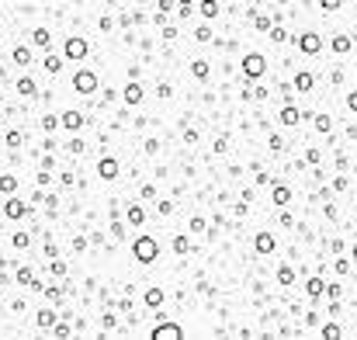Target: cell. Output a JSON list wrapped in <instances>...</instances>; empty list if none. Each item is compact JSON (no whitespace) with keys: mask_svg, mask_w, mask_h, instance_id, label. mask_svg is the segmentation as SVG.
Masks as SVG:
<instances>
[{"mask_svg":"<svg viewBox=\"0 0 357 340\" xmlns=\"http://www.w3.org/2000/svg\"><path fill=\"white\" fill-rule=\"evenodd\" d=\"M312 83H316V76H312V73H295V90H302V94H305V90H312Z\"/></svg>","mask_w":357,"mask_h":340,"instance_id":"obj_12","label":"cell"},{"mask_svg":"<svg viewBox=\"0 0 357 340\" xmlns=\"http://www.w3.org/2000/svg\"><path fill=\"white\" fill-rule=\"evenodd\" d=\"M198 10H201L205 17H215V14H218V3H215V0H201V7H198Z\"/></svg>","mask_w":357,"mask_h":340,"instance_id":"obj_23","label":"cell"},{"mask_svg":"<svg viewBox=\"0 0 357 340\" xmlns=\"http://www.w3.org/2000/svg\"><path fill=\"white\" fill-rule=\"evenodd\" d=\"M52 274H56V278H66V264H63V261H52Z\"/></svg>","mask_w":357,"mask_h":340,"instance_id":"obj_38","label":"cell"},{"mask_svg":"<svg viewBox=\"0 0 357 340\" xmlns=\"http://www.w3.org/2000/svg\"><path fill=\"white\" fill-rule=\"evenodd\" d=\"M59 125H63V129H70V132H76V129L83 125V115H80V111H66V115L59 118Z\"/></svg>","mask_w":357,"mask_h":340,"instance_id":"obj_10","label":"cell"},{"mask_svg":"<svg viewBox=\"0 0 357 340\" xmlns=\"http://www.w3.org/2000/svg\"><path fill=\"white\" fill-rule=\"evenodd\" d=\"M14 63H17V66H28V63H31V52H28V49H14Z\"/></svg>","mask_w":357,"mask_h":340,"instance_id":"obj_25","label":"cell"},{"mask_svg":"<svg viewBox=\"0 0 357 340\" xmlns=\"http://www.w3.org/2000/svg\"><path fill=\"white\" fill-rule=\"evenodd\" d=\"M253 247H257V254H271L274 250V236L271 233H257L253 236Z\"/></svg>","mask_w":357,"mask_h":340,"instance_id":"obj_9","label":"cell"},{"mask_svg":"<svg viewBox=\"0 0 357 340\" xmlns=\"http://www.w3.org/2000/svg\"><path fill=\"white\" fill-rule=\"evenodd\" d=\"M347 108H351V111H357V90H351V94H347Z\"/></svg>","mask_w":357,"mask_h":340,"instance_id":"obj_40","label":"cell"},{"mask_svg":"<svg viewBox=\"0 0 357 340\" xmlns=\"http://www.w3.org/2000/svg\"><path fill=\"white\" fill-rule=\"evenodd\" d=\"M66 56L70 59H83L87 56V42L83 38H66Z\"/></svg>","mask_w":357,"mask_h":340,"instance_id":"obj_7","label":"cell"},{"mask_svg":"<svg viewBox=\"0 0 357 340\" xmlns=\"http://www.w3.org/2000/svg\"><path fill=\"white\" fill-rule=\"evenodd\" d=\"M14 188H17V181H14L10 174H3V177H0V191H7V195H10Z\"/></svg>","mask_w":357,"mask_h":340,"instance_id":"obj_29","label":"cell"},{"mask_svg":"<svg viewBox=\"0 0 357 340\" xmlns=\"http://www.w3.org/2000/svg\"><path fill=\"white\" fill-rule=\"evenodd\" d=\"M330 129H333V118H330V115H316V132H323V136H326Z\"/></svg>","mask_w":357,"mask_h":340,"instance_id":"obj_21","label":"cell"},{"mask_svg":"<svg viewBox=\"0 0 357 340\" xmlns=\"http://www.w3.org/2000/svg\"><path fill=\"white\" fill-rule=\"evenodd\" d=\"M194 38H198V42H208V38H212V31H208V24H205V28H198V31H194Z\"/></svg>","mask_w":357,"mask_h":340,"instance_id":"obj_39","label":"cell"},{"mask_svg":"<svg viewBox=\"0 0 357 340\" xmlns=\"http://www.w3.org/2000/svg\"><path fill=\"white\" fill-rule=\"evenodd\" d=\"M319 160H323V156H319V149H316V146H312V149H309V153H305V163H312V167H319Z\"/></svg>","mask_w":357,"mask_h":340,"instance_id":"obj_32","label":"cell"},{"mask_svg":"<svg viewBox=\"0 0 357 340\" xmlns=\"http://www.w3.org/2000/svg\"><path fill=\"white\" fill-rule=\"evenodd\" d=\"M298 49H302L305 56H316V52L323 49V38H319V31H302V35H298Z\"/></svg>","mask_w":357,"mask_h":340,"instance_id":"obj_2","label":"cell"},{"mask_svg":"<svg viewBox=\"0 0 357 340\" xmlns=\"http://www.w3.org/2000/svg\"><path fill=\"white\" fill-rule=\"evenodd\" d=\"M21 132H17V129H14V132H7V146H10V149H14V146H21Z\"/></svg>","mask_w":357,"mask_h":340,"instance_id":"obj_35","label":"cell"},{"mask_svg":"<svg viewBox=\"0 0 357 340\" xmlns=\"http://www.w3.org/2000/svg\"><path fill=\"white\" fill-rule=\"evenodd\" d=\"M132 254H136V261H139V264H153V261L160 257V243H156V240H149V236H139V240L132 243Z\"/></svg>","mask_w":357,"mask_h":340,"instance_id":"obj_1","label":"cell"},{"mask_svg":"<svg viewBox=\"0 0 357 340\" xmlns=\"http://www.w3.org/2000/svg\"><path fill=\"white\" fill-rule=\"evenodd\" d=\"M35 323L45 330V327H56V313L52 309H38V316H35Z\"/></svg>","mask_w":357,"mask_h":340,"instance_id":"obj_16","label":"cell"},{"mask_svg":"<svg viewBox=\"0 0 357 340\" xmlns=\"http://www.w3.org/2000/svg\"><path fill=\"white\" fill-rule=\"evenodd\" d=\"M267 142H271V149H274V153H281V149H285V139H281V136H271Z\"/></svg>","mask_w":357,"mask_h":340,"instance_id":"obj_37","label":"cell"},{"mask_svg":"<svg viewBox=\"0 0 357 340\" xmlns=\"http://www.w3.org/2000/svg\"><path fill=\"white\" fill-rule=\"evenodd\" d=\"M298 118H302V111H298L295 104H285V108H281V115H278V122H281V125H298Z\"/></svg>","mask_w":357,"mask_h":340,"instance_id":"obj_8","label":"cell"},{"mask_svg":"<svg viewBox=\"0 0 357 340\" xmlns=\"http://www.w3.org/2000/svg\"><path fill=\"white\" fill-rule=\"evenodd\" d=\"M191 73L205 80V76H208V63H205V59H194V63H191Z\"/></svg>","mask_w":357,"mask_h":340,"instance_id":"obj_24","label":"cell"},{"mask_svg":"<svg viewBox=\"0 0 357 340\" xmlns=\"http://www.w3.org/2000/svg\"><path fill=\"white\" fill-rule=\"evenodd\" d=\"M139 101H143V87L132 80V83L125 87V104H139Z\"/></svg>","mask_w":357,"mask_h":340,"instance_id":"obj_13","label":"cell"},{"mask_svg":"<svg viewBox=\"0 0 357 340\" xmlns=\"http://www.w3.org/2000/svg\"><path fill=\"white\" fill-rule=\"evenodd\" d=\"M3 212H7V219H21V215H24V202H17V198H10V202L3 205Z\"/></svg>","mask_w":357,"mask_h":340,"instance_id":"obj_14","label":"cell"},{"mask_svg":"<svg viewBox=\"0 0 357 340\" xmlns=\"http://www.w3.org/2000/svg\"><path fill=\"white\" fill-rule=\"evenodd\" d=\"M305 292H309V295H312V299H319V295H323V292H326V281H323V278H319V274H316V278H312V281H309V285H305Z\"/></svg>","mask_w":357,"mask_h":340,"instance_id":"obj_15","label":"cell"},{"mask_svg":"<svg viewBox=\"0 0 357 340\" xmlns=\"http://www.w3.org/2000/svg\"><path fill=\"white\" fill-rule=\"evenodd\" d=\"M73 87H76L80 94H94V87H97V73H90V69H80V73L73 76Z\"/></svg>","mask_w":357,"mask_h":340,"instance_id":"obj_3","label":"cell"},{"mask_svg":"<svg viewBox=\"0 0 357 340\" xmlns=\"http://www.w3.org/2000/svg\"><path fill=\"white\" fill-rule=\"evenodd\" d=\"M351 49H354V38L340 31V35L333 38V52H337V56H344V52H351Z\"/></svg>","mask_w":357,"mask_h":340,"instance_id":"obj_11","label":"cell"},{"mask_svg":"<svg viewBox=\"0 0 357 340\" xmlns=\"http://www.w3.org/2000/svg\"><path fill=\"white\" fill-rule=\"evenodd\" d=\"M295 278H298V274H295V268H278V281H281V285H291V281H295Z\"/></svg>","mask_w":357,"mask_h":340,"instance_id":"obj_22","label":"cell"},{"mask_svg":"<svg viewBox=\"0 0 357 340\" xmlns=\"http://www.w3.org/2000/svg\"><path fill=\"white\" fill-rule=\"evenodd\" d=\"M271 38H274V42H285V38H288V31H285V28H278V24H274V28H271Z\"/></svg>","mask_w":357,"mask_h":340,"instance_id":"obj_36","label":"cell"},{"mask_svg":"<svg viewBox=\"0 0 357 340\" xmlns=\"http://www.w3.org/2000/svg\"><path fill=\"white\" fill-rule=\"evenodd\" d=\"M118 170H122V167H118V160H111V156H104V160L97 163V174H101L104 181H115V177H118Z\"/></svg>","mask_w":357,"mask_h":340,"instance_id":"obj_6","label":"cell"},{"mask_svg":"<svg viewBox=\"0 0 357 340\" xmlns=\"http://www.w3.org/2000/svg\"><path fill=\"white\" fill-rule=\"evenodd\" d=\"M146 306H149V309L163 306V288H149V292H146Z\"/></svg>","mask_w":357,"mask_h":340,"instance_id":"obj_17","label":"cell"},{"mask_svg":"<svg viewBox=\"0 0 357 340\" xmlns=\"http://www.w3.org/2000/svg\"><path fill=\"white\" fill-rule=\"evenodd\" d=\"M274 24H271V17H264V14H257V31H271Z\"/></svg>","mask_w":357,"mask_h":340,"instance_id":"obj_31","label":"cell"},{"mask_svg":"<svg viewBox=\"0 0 357 340\" xmlns=\"http://www.w3.org/2000/svg\"><path fill=\"white\" fill-rule=\"evenodd\" d=\"M351 257H354V264H357V243H354V250H351Z\"/></svg>","mask_w":357,"mask_h":340,"instance_id":"obj_42","label":"cell"},{"mask_svg":"<svg viewBox=\"0 0 357 340\" xmlns=\"http://www.w3.org/2000/svg\"><path fill=\"white\" fill-rule=\"evenodd\" d=\"M205 229H208V226H205V219H201V215H194V219H191V233H205Z\"/></svg>","mask_w":357,"mask_h":340,"instance_id":"obj_33","label":"cell"},{"mask_svg":"<svg viewBox=\"0 0 357 340\" xmlns=\"http://www.w3.org/2000/svg\"><path fill=\"white\" fill-rule=\"evenodd\" d=\"M45 69H49V73H59V69H63V59H59V56H49V59H45Z\"/></svg>","mask_w":357,"mask_h":340,"instance_id":"obj_30","label":"cell"},{"mask_svg":"<svg viewBox=\"0 0 357 340\" xmlns=\"http://www.w3.org/2000/svg\"><path fill=\"white\" fill-rule=\"evenodd\" d=\"M174 250H177V254H187V250H191V240H187V236H174Z\"/></svg>","mask_w":357,"mask_h":340,"instance_id":"obj_26","label":"cell"},{"mask_svg":"<svg viewBox=\"0 0 357 340\" xmlns=\"http://www.w3.org/2000/svg\"><path fill=\"white\" fill-rule=\"evenodd\" d=\"M323 337H326V340H337V337H344V334H340V327H337V323H326V327H323Z\"/></svg>","mask_w":357,"mask_h":340,"instance_id":"obj_28","label":"cell"},{"mask_svg":"<svg viewBox=\"0 0 357 340\" xmlns=\"http://www.w3.org/2000/svg\"><path fill=\"white\" fill-rule=\"evenodd\" d=\"M17 94H24V97H31V94H35V80H31V76H24V80H17Z\"/></svg>","mask_w":357,"mask_h":340,"instance_id":"obj_20","label":"cell"},{"mask_svg":"<svg viewBox=\"0 0 357 340\" xmlns=\"http://www.w3.org/2000/svg\"><path fill=\"white\" fill-rule=\"evenodd\" d=\"M143 219H146V215H143V208H139V205H129V222H132V226H139Z\"/></svg>","mask_w":357,"mask_h":340,"instance_id":"obj_27","label":"cell"},{"mask_svg":"<svg viewBox=\"0 0 357 340\" xmlns=\"http://www.w3.org/2000/svg\"><path fill=\"white\" fill-rule=\"evenodd\" d=\"M264 69H267V59H264L260 52H250V56L243 59V73H246V76H264Z\"/></svg>","mask_w":357,"mask_h":340,"instance_id":"obj_4","label":"cell"},{"mask_svg":"<svg viewBox=\"0 0 357 340\" xmlns=\"http://www.w3.org/2000/svg\"><path fill=\"white\" fill-rule=\"evenodd\" d=\"M184 337V327L180 323H160V327H153V340H177Z\"/></svg>","mask_w":357,"mask_h":340,"instance_id":"obj_5","label":"cell"},{"mask_svg":"<svg viewBox=\"0 0 357 340\" xmlns=\"http://www.w3.org/2000/svg\"><path fill=\"white\" fill-rule=\"evenodd\" d=\"M271 198H274V205H288L291 202V191H288L285 184H274V195Z\"/></svg>","mask_w":357,"mask_h":340,"instance_id":"obj_18","label":"cell"},{"mask_svg":"<svg viewBox=\"0 0 357 340\" xmlns=\"http://www.w3.org/2000/svg\"><path fill=\"white\" fill-rule=\"evenodd\" d=\"M31 42H35V45H42V49H45V45H49V42H52V35H49V31H45V28H38V31H31Z\"/></svg>","mask_w":357,"mask_h":340,"instance_id":"obj_19","label":"cell"},{"mask_svg":"<svg viewBox=\"0 0 357 340\" xmlns=\"http://www.w3.org/2000/svg\"><path fill=\"white\" fill-rule=\"evenodd\" d=\"M326 295L330 299H340V285H326Z\"/></svg>","mask_w":357,"mask_h":340,"instance_id":"obj_41","label":"cell"},{"mask_svg":"<svg viewBox=\"0 0 357 340\" xmlns=\"http://www.w3.org/2000/svg\"><path fill=\"white\" fill-rule=\"evenodd\" d=\"M17 285H31V271L28 268H17Z\"/></svg>","mask_w":357,"mask_h":340,"instance_id":"obj_34","label":"cell"}]
</instances>
